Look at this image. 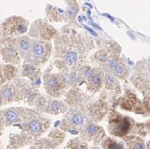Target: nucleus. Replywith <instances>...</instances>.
<instances>
[{
  "label": "nucleus",
  "mask_w": 150,
  "mask_h": 149,
  "mask_svg": "<svg viewBox=\"0 0 150 149\" xmlns=\"http://www.w3.org/2000/svg\"><path fill=\"white\" fill-rule=\"evenodd\" d=\"M95 47L94 41L83 35L77 36L74 32L68 39L67 36L57 37L55 41L54 57L61 58L56 60L54 64L63 74L71 70H79L82 63L90 50Z\"/></svg>",
  "instance_id": "f257e3e1"
},
{
  "label": "nucleus",
  "mask_w": 150,
  "mask_h": 149,
  "mask_svg": "<svg viewBox=\"0 0 150 149\" xmlns=\"http://www.w3.org/2000/svg\"><path fill=\"white\" fill-rule=\"evenodd\" d=\"M1 105L9 102L26 100L29 105H34L40 96L38 90L25 79H14L1 86Z\"/></svg>",
  "instance_id": "f03ea898"
},
{
  "label": "nucleus",
  "mask_w": 150,
  "mask_h": 149,
  "mask_svg": "<svg viewBox=\"0 0 150 149\" xmlns=\"http://www.w3.org/2000/svg\"><path fill=\"white\" fill-rule=\"evenodd\" d=\"M52 52V46L50 41L33 39L31 42L30 52L24 61L39 67L48 61Z\"/></svg>",
  "instance_id": "7ed1b4c3"
},
{
  "label": "nucleus",
  "mask_w": 150,
  "mask_h": 149,
  "mask_svg": "<svg viewBox=\"0 0 150 149\" xmlns=\"http://www.w3.org/2000/svg\"><path fill=\"white\" fill-rule=\"evenodd\" d=\"M43 85L46 92L52 97H61L68 86L66 76L62 73H51L48 70L43 75Z\"/></svg>",
  "instance_id": "20e7f679"
},
{
  "label": "nucleus",
  "mask_w": 150,
  "mask_h": 149,
  "mask_svg": "<svg viewBox=\"0 0 150 149\" xmlns=\"http://www.w3.org/2000/svg\"><path fill=\"white\" fill-rule=\"evenodd\" d=\"M29 23L21 17H11L4 21L1 28V34L4 38L18 37L25 34L28 30Z\"/></svg>",
  "instance_id": "39448f33"
},
{
  "label": "nucleus",
  "mask_w": 150,
  "mask_h": 149,
  "mask_svg": "<svg viewBox=\"0 0 150 149\" xmlns=\"http://www.w3.org/2000/svg\"><path fill=\"white\" fill-rule=\"evenodd\" d=\"M35 115V112L32 109L21 107H13L1 111V120L2 123L9 126L17 122H21L22 120H26L29 117L34 116Z\"/></svg>",
  "instance_id": "423d86ee"
},
{
  "label": "nucleus",
  "mask_w": 150,
  "mask_h": 149,
  "mask_svg": "<svg viewBox=\"0 0 150 149\" xmlns=\"http://www.w3.org/2000/svg\"><path fill=\"white\" fill-rule=\"evenodd\" d=\"M110 115L111 120L109 121L110 133L116 136L127 135L131 130L132 121L127 116H122L118 113H115V115L111 113Z\"/></svg>",
  "instance_id": "0eeeda50"
},
{
  "label": "nucleus",
  "mask_w": 150,
  "mask_h": 149,
  "mask_svg": "<svg viewBox=\"0 0 150 149\" xmlns=\"http://www.w3.org/2000/svg\"><path fill=\"white\" fill-rule=\"evenodd\" d=\"M29 35L30 37L41 41H50L57 35V30L52 25L44 22H35L30 27Z\"/></svg>",
  "instance_id": "6e6552de"
},
{
  "label": "nucleus",
  "mask_w": 150,
  "mask_h": 149,
  "mask_svg": "<svg viewBox=\"0 0 150 149\" xmlns=\"http://www.w3.org/2000/svg\"><path fill=\"white\" fill-rule=\"evenodd\" d=\"M1 58L4 62L12 65H19L22 57L19 54L17 49L7 38L1 39Z\"/></svg>",
  "instance_id": "1a4fd4ad"
},
{
  "label": "nucleus",
  "mask_w": 150,
  "mask_h": 149,
  "mask_svg": "<svg viewBox=\"0 0 150 149\" xmlns=\"http://www.w3.org/2000/svg\"><path fill=\"white\" fill-rule=\"evenodd\" d=\"M41 69L37 66L26 62V61H24V64L22 66L21 75L22 77L28 78L31 82L30 83L35 88H37L41 84Z\"/></svg>",
  "instance_id": "9d476101"
},
{
  "label": "nucleus",
  "mask_w": 150,
  "mask_h": 149,
  "mask_svg": "<svg viewBox=\"0 0 150 149\" xmlns=\"http://www.w3.org/2000/svg\"><path fill=\"white\" fill-rule=\"evenodd\" d=\"M49 126V120L38 118L32 119L24 124L23 128L27 131L29 134L33 136H40L41 133L45 132Z\"/></svg>",
  "instance_id": "9b49d317"
},
{
  "label": "nucleus",
  "mask_w": 150,
  "mask_h": 149,
  "mask_svg": "<svg viewBox=\"0 0 150 149\" xmlns=\"http://www.w3.org/2000/svg\"><path fill=\"white\" fill-rule=\"evenodd\" d=\"M7 39L17 49V51H18L19 54L21 55L22 59L25 60L28 56L30 52L32 39H30L27 35L18 36V37H11V38H7Z\"/></svg>",
  "instance_id": "f8f14e48"
},
{
  "label": "nucleus",
  "mask_w": 150,
  "mask_h": 149,
  "mask_svg": "<svg viewBox=\"0 0 150 149\" xmlns=\"http://www.w3.org/2000/svg\"><path fill=\"white\" fill-rule=\"evenodd\" d=\"M105 73V71L104 68H100V67L96 68V72H95L94 75L85 83L88 91H89L90 93L95 94L100 90V88L102 87Z\"/></svg>",
  "instance_id": "ddd939ff"
},
{
  "label": "nucleus",
  "mask_w": 150,
  "mask_h": 149,
  "mask_svg": "<svg viewBox=\"0 0 150 149\" xmlns=\"http://www.w3.org/2000/svg\"><path fill=\"white\" fill-rule=\"evenodd\" d=\"M18 73V68L11 64H1L0 68V80L1 85L8 81H12Z\"/></svg>",
  "instance_id": "4468645a"
},
{
  "label": "nucleus",
  "mask_w": 150,
  "mask_h": 149,
  "mask_svg": "<svg viewBox=\"0 0 150 149\" xmlns=\"http://www.w3.org/2000/svg\"><path fill=\"white\" fill-rule=\"evenodd\" d=\"M104 83L105 89L114 92L115 95H120L122 93V87L120 82L116 76L112 73L105 72L104 77Z\"/></svg>",
  "instance_id": "2eb2a0df"
},
{
  "label": "nucleus",
  "mask_w": 150,
  "mask_h": 149,
  "mask_svg": "<svg viewBox=\"0 0 150 149\" xmlns=\"http://www.w3.org/2000/svg\"><path fill=\"white\" fill-rule=\"evenodd\" d=\"M84 135L89 140L98 142L105 136V131L100 126L94 124H89L86 126L83 130V136Z\"/></svg>",
  "instance_id": "dca6fc26"
},
{
  "label": "nucleus",
  "mask_w": 150,
  "mask_h": 149,
  "mask_svg": "<svg viewBox=\"0 0 150 149\" xmlns=\"http://www.w3.org/2000/svg\"><path fill=\"white\" fill-rule=\"evenodd\" d=\"M120 101H121L120 105L122 108L127 109V110H132V108L135 107L137 102L138 100H137L134 93H132L130 90H127L125 93V95L121 99Z\"/></svg>",
  "instance_id": "f3484780"
},
{
  "label": "nucleus",
  "mask_w": 150,
  "mask_h": 149,
  "mask_svg": "<svg viewBox=\"0 0 150 149\" xmlns=\"http://www.w3.org/2000/svg\"><path fill=\"white\" fill-rule=\"evenodd\" d=\"M113 75H115L117 78L119 79H126L129 75V68L126 61H124V58H122L119 60V62L117 63L116 68L113 69L112 73Z\"/></svg>",
  "instance_id": "a211bd4d"
},
{
  "label": "nucleus",
  "mask_w": 150,
  "mask_h": 149,
  "mask_svg": "<svg viewBox=\"0 0 150 149\" xmlns=\"http://www.w3.org/2000/svg\"><path fill=\"white\" fill-rule=\"evenodd\" d=\"M66 110V105L63 102L58 100H49L47 108V112L53 115L63 113Z\"/></svg>",
  "instance_id": "6ab92c4d"
},
{
  "label": "nucleus",
  "mask_w": 150,
  "mask_h": 149,
  "mask_svg": "<svg viewBox=\"0 0 150 149\" xmlns=\"http://www.w3.org/2000/svg\"><path fill=\"white\" fill-rule=\"evenodd\" d=\"M68 121L72 126H80L84 122V117L80 112H74L68 115Z\"/></svg>",
  "instance_id": "aec40b11"
},
{
  "label": "nucleus",
  "mask_w": 150,
  "mask_h": 149,
  "mask_svg": "<svg viewBox=\"0 0 150 149\" xmlns=\"http://www.w3.org/2000/svg\"><path fill=\"white\" fill-rule=\"evenodd\" d=\"M126 141L130 149H145L143 142L138 137L130 136L129 138L126 139Z\"/></svg>",
  "instance_id": "412c9836"
},
{
  "label": "nucleus",
  "mask_w": 150,
  "mask_h": 149,
  "mask_svg": "<svg viewBox=\"0 0 150 149\" xmlns=\"http://www.w3.org/2000/svg\"><path fill=\"white\" fill-rule=\"evenodd\" d=\"M102 147L104 149H123V147L115 140L107 138L102 143Z\"/></svg>",
  "instance_id": "4be33fe9"
},
{
  "label": "nucleus",
  "mask_w": 150,
  "mask_h": 149,
  "mask_svg": "<svg viewBox=\"0 0 150 149\" xmlns=\"http://www.w3.org/2000/svg\"><path fill=\"white\" fill-rule=\"evenodd\" d=\"M70 149H87V145L82 142H79L78 139L70 140L68 144Z\"/></svg>",
  "instance_id": "5701e85b"
},
{
  "label": "nucleus",
  "mask_w": 150,
  "mask_h": 149,
  "mask_svg": "<svg viewBox=\"0 0 150 149\" xmlns=\"http://www.w3.org/2000/svg\"><path fill=\"white\" fill-rule=\"evenodd\" d=\"M78 11H79V8H77V6H73V7H71L69 8L68 14H69L70 17H74L75 15L77 14V13H78Z\"/></svg>",
  "instance_id": "b1692460"
},
{
  "label": "nucleus",
  "mask_w": 150,
  "mask_h": 149,
  "mask_svg": "<svg viewBox=\"0 0 150 149\" xmlns=\"http://www.w3.org/2000/svg\"><path fill=\"white\" fill-rule=\"evenodd\" d=\"M89 24L91 25H93L94 27L96 28V29H100V30H101V28L98 25H96V24H95V23H93V22H89Z\"/></svg>",
  "instance_id": "393cba45"
},
{
  "label": "nucleus",
  "mask_w": 150,
  "mask_h": 149,
  "mask_svg": "<svg viewBox=\"0 0 150 149\" xmlns=\"http://www.w3.org/2000/svg\"><path fill=\"white\" fill-rule=\"evenodd\" d=\"M84 27L86 28V29H87V30H89V32H90V33H92V34L94 35H96V32H95V31H94V30H91V29H89V28L88 27V26H84Z\"/></svg>",
  "instance_id": "a878e982"
},
{
  "label": "nucleus",
  "mask_w": 150,
  "mask_h": 149,
  "mask_svg": "<svg viewBox=\"0 0 150 149\" xmlns=\"http://www.w3.org/2000/svg\"><path fill=\"white\" fill-rule=\"evenodd\" d=\"M104 15H105V16H107V17H108V18H109L110 20H111V21H114V18H113V17H111V16H110V15H109V14H104Z\"/></svg>",
  "instance_id": "bb28decb"
},
{
  "label": "nucleus",
  "mask_w": 150,
  "mask_h": 149,
  "mask_svg": "<svg viewBox=\"0 0 150 149\" xmlns=\"http://www.w3.org/2000/svg\"><path fill=\"white\" fill-rule=\"evenodd\" d=\"M147 149H150V141L147 144Z\"/></svg>",
  "instance_id": "cd10ccee"
},
{
  "label": "nucleus",
  "mask_w": 150,
  "mask_h": 149,
  "mask_svg": "<svg viewBox=\"0 0 150 149\" xmlns=\"http://www.w3.org/2000/svg\"><path fill=\"white\" fill-rule=\"evenodd\" d=\"M91 149H99V148H92Z\"/></svg>",
  "instance_id": "c85d7f7f"
}]
</instances>
